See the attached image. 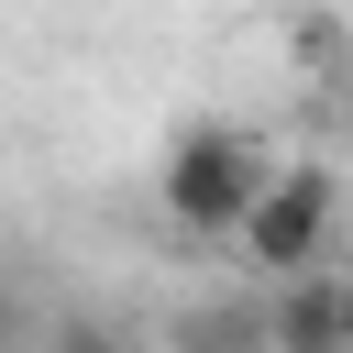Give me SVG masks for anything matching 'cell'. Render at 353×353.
Listing matches in <instances>:
<instances>
[{
  "instance_id": "cell-1",
  "label": "cell",
  "mask_w": 353,
  "mask_h": 353,
  "mask_svg": "<svg viewBox=\"0 0 353 353\" xmlns=\"http://www.w3.org/2000/svg\"><path fill=\"white\" fill-rule=\"evenodd\" d=\"M265 176H276L265 132L210 110V121H188V132L165 143V165H154V210H165L188 243H243V221H254Z\"/></svg>"
},
{
  "instance_id": "cell-2",
  "label": "cell",
  "mask_w": 353,
  "mask_h": 353,
  "mask_svg": "<svg viewBox=\"0 0 353 353\" xmlns=\"http://www.w3.org/2000/svg\"><path fill=\"white\" fill-rule=\"evenodd\" d=\"M331 232H342V176L320 154H276V176H265V199H254L232 254L254 265V287H298V276L331 265Z\"/></svg>"
},
{
  "instance_id": "cell-3",
  "label": "cell",
  "mask_w": 353,
  "mask_h": 353,
  "mask_svg": "<svg viewBox=\"0 0 353 353\" xmlns=\"http://www.w3.org/2000/svg\"><path fill=\"white\" fill-rule=\"evenodd\" d=\"M265 298V353H353V276L320 265L298 287H254Z\"/></svg>"
},
{
  "instance_id": "cell-4",
  "label": "cell",
  "mask_w": 353,
  "mask_h": 353,
  "mask_svg": "<svg viewBox=\"0 0 353 353\" xmlns=\"http://www.w3.org/2000/svg\"><path fill=\"white\" fill-rule=\"evenodd\" d=\"M165 353H265V298H199V309H176Z\"/></svg>"
},
{
  "instance_id": "cell-5",
  "label": "cell",
  "mask_w": 353,
  "mask_h": 353,
  "mask_svg": "<svg viewBox=\"0 0 353 353\" xmlns=\"http://www.w3.org/2000/svg\"><path fill=\"white\" fill-rule=\"evenodd\" d=\"M33 353H132V331H121V320H99V309H55Z\"/></svg>"
},
{
  "instance_id": "cell-6",
  "label": "cell",
  "mask_w": 353,
  "mask_h": 353,
  "mask_svg": "<svg viewBox=\"0 0 353 353\" xmlns=\"http://www.w3.org/2000/svg\"><path fill=\"white\" fill-rule=\"evenodd\" d=\"M33 342H44V320H33V298L0 276V353H33Z\"/></svg>"
},
{
  "instance_id": "cell-7",
  "label": "cell",
  "mask_w": 353,
  "mask_h": 353,
  "mask_svg": "<svg viewBox=\"0 0 353 353\" xmlns=\"http://www.w3.org/2000/svg\"><path fill=\"white\" fill-rule=\"evenodd\" d=\"M331 132H342V154H353V77L331 88Z\"/></svg>"
}]
</instances>
